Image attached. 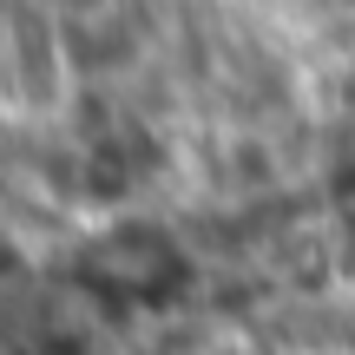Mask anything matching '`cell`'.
<instances>
[{
    "label": "cell",
    "mask_w": 355,
    "mask_h": 355,
    "mask_svg": "<svg viewBox=\"0 0 355 355\" xmlns=\"http://www.w3.org/2000/svg\"><path fill=\"white\" fill-rule=\"evenodd\" d=\"M73 270L105 303H145V309L184 296V283H191L184 250H178L158 224H119V230H105V237H92Z\"/></svg>",
    "instance_id": "cell-1"
}]
</instances>
